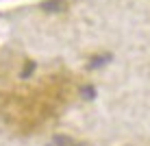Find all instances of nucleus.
<instances>
[{
  "mask_svg": "<svg viewBox=\"0 0 150 146\" xmlns=\"http://www.w3.org/2000/svg\"><path fill=\"white\" fill-rule=\"evenodd\" d=\"M83 96H85V98H91V96H94V92H91V87H85V92H83Z\"/></svg>",
  "mask_w": 150,
  "mask_h": 146,
  "instance_id": "obj_3",
  "label": "nucleus"
},
{
  "mask_svg": "<svg viewBox=\"0 0 150 146\" xmlns=\"http://www.w3.org/2000/svg\"><path fill=\"white\" fill-rule=\"evenodd\" d=\"M54 146H87V144H83L74 137H68V135H54Z\"/></svg>",
  "mask_w": 150,
  "mask_h": 146,
  "instance_id": "obj_1",
  "label": "nucleus"
},
{
  "mask_svg": "<svg viewBox=\"0 0 150 146\" xmlns=\"http://www.w3.org/2000/svg\"><path fill=\"white\" fill-rule=\"evenodd\" d=\"M41 9H44V11H65L68 4H65L63 0H48V2L41 4Z\"/></svg>",
  "mask_w": 150,
  "mask_h": 146,
  "instance_id": "obj_2",
  "label": "nucleus"
}]
</instances>
